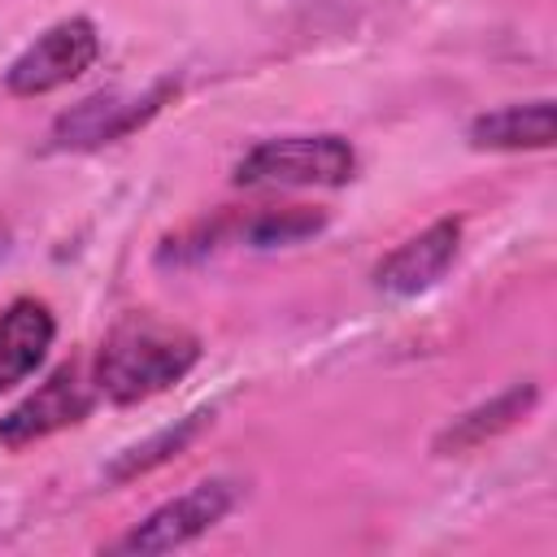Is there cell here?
<instances>
[{"mask_svg": "<svg viewBox=\"0 0 557 557\" xmlns=\"http://www.w3.org/2000/svg\"><path fill=\"white\" fill-rule=\"evenodd\" d=\"M200 361V339L157 313H126L100 344L96 392L113 405H139L174 387Z\"/></svg>", "mask_w": 557, "mask_h": 557, "instance_id": "cell-1", "label": "cell"}, {"mask_svg": "<svg viewBox=\"0 0 557 557\" xmlns=\"http://www.w3.org/2000/svg\"><path fill=\"white\" fill-rule=\"evenodd\" d=\"M235 505V483L231 479H205L196 487H187L183 496L165 500L161 509H152L144 522H135L113 553H170L191 544L196 535H205L213 522H222Z\"/></svg>", "mask_w": 557, "mask_h": 557, "instance_id": "cell-5", "label": "cell"}, {"mask_svg": "<svg viewBox=\"0 0 557 557\" xmlns=\"http://www.w3.org/2000/svg\"><path fill=\"white\" fill-rule=\"evenodd\" d=\"M57 339V318L44 300L17 296L0 309V392L26 383Z\"/></svg>", "mask_w": 557, "mask_h": 557, "instance_id": "cell-8", "label": "cell"}, {"mask_svg": "<svg viewBox=\"0 0 557 557\" xmlns=\"http://www.w3.org/2000/svg\"><path fill=\"white\" fill-rule=\"evenodd\" d=\"M326 226L322 209L309 205H283V209H261L239 226V239L252 248H283V244H300L309 235H318Z\"/></svg>", "mask_w": 557, "mask_h": 557, "instance_id": "cell-12", "label": "cell"}, {"mask_svg": "<svg viewBox=\"0 0 557 557\" xmlns=\"http://www.w3.org/2000/svg\"><path fill=\"white\" fill-rule=\"evenodd\" d=\"M357 170L344 135H283L261 139L235 165L239 187H339Z\"/></svg>", "mask_w": 557, "mask_h": 557, "instance_id": "cell-2", "label": "cell"}, {"mask_svg": "<svg viewBox=\"0 0 557 557\" xmlns=\"http://www.w3.org/2000/svg\"><path fill=\"white\" fill-rule=\"evenodd\" d=\"M553 122H557V109H553L548 96L522 100V104H505V109L479 113L470 122V144L474 148H492V152L548 148L553 144Z\"/></svg>", "mask_w": 557, "mask_h": 557, "instance_id": "cell-10", "label": "cell"}, {"mask_svg": "<svg viewBox=\"0 0 557 557\" xmlns=\"http://www.w3.org/2000/svg\"><path fill=\"white\" fill-rule=\"evenodd\" d=\"M96 405V383H83V370L78 366H61L44 387H35L22 405H13L4 418H0V444L9 453L26 448V444H39L74 422H83Z\"/></svg>", "mask_w": 557, "mask_h": 557, "instance_id": "cell-6", "label": "cell"}, {"mask_svg": "<svg viewBox=\"0 0 557 557\" xmlns=\"http://www.w3.org/2000/svg\"><path fill=\"white\" fill-rule=\"evenodd\" d=\"M170 91H174V83H157L144 96H131V91H96V96L78 100L74 109H65L52 122L48 148H57V152H87V148L113 144L122 135L139 131L165 104Z\"/></svg>", "mask_w": 557, "mask_h": 557, "instance_id": "cell-4", "label": "cell"}, {"mask_svg": "<svg viewBox=\"0 0 557 557\" xmlns=\"http://www.w3.org/2000/svg\"><path fill=\"white\" fill-rule=\"evenodd\" d=\"M535 400H540V387H535V383H513V387H505L500 396H492V400L466 409L461 418H453V422L435 435V453L448 457V453L479 448L483 440H496L500 431L518 426V422L535 409Z\"/></svg>", "mask_w": 557, "mask_h": 557, "instance_id": "cell-9", "label": "cell"}, {"mask_svg": "<svg viewBox=\"0 0 557 557\" xmlns=\"http://www.w3.org/2000/svg\"><path fill=\"white\" fill-rule=\"evenodd\" d=\"M209 422H213V409H196V413L178 418L174 426H165V431H157V435H148V440L122 448V453L104 466V479H109V483H131V479H139V474H148V470L174 461L178 453L191 448V440H196Z\"/></svg>", "mask_w": 557, "mask_h": 557, "instance_id": "cell-11", "label": "cell"}, {"mask_svg": "<svg viewBox=\"0 0 557 557\" xmlns=\"http://www.w3.org/2000/svg\"><path fill=\"white\" fill-rule=\"evenodd\" d=\"M457 244H461V222L457 218L431 222L426 231H418L413 239H405L400 248H392L374 265V287L387 292V296H418V292H426L453 265Z\"/></svg>", "mask_w": 557, "mask_h": 557, "instance_id": "cell-7", "label": "cell"}, {"mask_svg": "<svg viewBox=\"0 0 557 557\" xmlns=\"http://www.w3.org/2000/svg\"><path fill=\"white\" fill-rule=\"evenodd\" d=\"M100 57V35L91 17H65L57 26H48L44 35H35V44H26L13 65L4 70V87L13 96H44L57 91L65 83H74L78 74H87Z\"/></svg>", "mask_w": 557, "mask_h": 557, "instance_id": "cell-3", "label": "cell"}]
</instances>
